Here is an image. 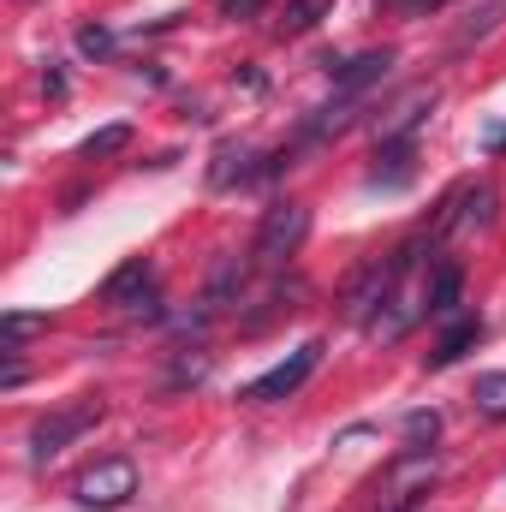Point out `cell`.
<instances>
[{"label": "cell", "instance_id": "cell-27", "mask_svg": "<svg viewBox=\"0 0 506 512\" xmlns=\"http://www.w3.org/2000/svg\"><path fill=\"white\" fill-rule=\"evenodd\" d=\"M24 382V364H18V358H6V370H0V387H6V393H12V387Z\"/></svg>", "mask_w": 506, "mask_h": 512}, {"label": "cell", "instance_id": "cell-11", "mask_svg": "<svg viewBox=\"0 0 506 512\" xmlns=\"http://www.w3.org/2000/svg\"><path fill=\"white\" fill-rule=\"evenodd\" d=\"M477 340H483V322H477V316H453V322H447V334L429 346V358H423V364H429V370H453Z\"/></svg>", "mask_w": 506, "mask_h": 512}, {"label": "cell", "instance_id": "cell-4", "mask_svg": "<svg viewBox=\"0 0 506 512\" xmlns=\"http://www.w3.org/2000/svg\"><path fill=\"white\" fill-rule=\"evenodd\" d=\"M102 304H114V310H137V316H161V298H155V268H149V256H126L108 280H102Z\"/></svg>", "mask_w": 506, "mask_h": 512}, {"label": "cell", "instance_id": "cell-20", "mask_svg": "<svg viewBox=\"0 0 506 512\" xmlns=\"http://www.w3.org/2000/svg\"><path fill=\"white\" fill-rule=\"evenodd\" d=\"M477 411L489 417V423H506V370H489V376H477Z\"/></svg>", "mask_w": 506, "mask_h": 512}, {"label": "cell", "instance_id": "cell-14", "mask_svg": "<svg viewBox=\"0 0 506 512\" xmlns=\"http://www.w3.org/2000/svg\"><path fill=\"white\" fill-rule=\"evenodd\" d=\"M245 274H251V262H239V256H227V262H221V268L209 274V292H203V310H209V316H221V310H227V304H233V298L245 292Z\"/></svg>", "mask_w": 506, "mask_h": 512}, {"label": "cell", "instance_id": "cell-25", "mask_svg": "<svg viewBox=\"0 0 506 512\" xmlns=\"http://www.w3.org/2000/svg\"><path fill=\"white\" fill-rule=\"evenodd\" d=\"M435 6H447V0H399V12H405V18H429Z\"/></svg>", "mask_w": 506, "mask_h": 512}, {"label": "cell", "instance_id": "cell-24", "mask_svg": "<svg viewBox=\"0 0 506 512\" xmlns=\"http://www.w3.org/2000/svg\"><path fill=\"white\" fill-rule=\"evenodd\" d=\"M215 6H221V18H256L268 0H215Z\"/></svg>", "mask_w": 506, "mask_h": 512}, {"label": "cell", "instance_id": "cell-22", "mask_svg": "<svg viewBox=\"0 0 506 512\" xmlns=\"http://www.w3.org/2000/svg\"><path fill=\"white\" fill-rule=\"evenodd\" d=\"M435 435H441V411H435V405L405 417V447H411V453H429V447H435Z\"/></svg>", "mask_w": 506, "mask_h": 512}, {"label": "cell", "instance_id": "cell-12", "mask_svg": "<svg viewBox=\"0 0 506 512\" xmlns=\"http://www.w3.org/2000/svg\"><path fill=\"white\" fill-rule=\"evenodd\" d=\"M370 179H376V185H387V191L411 185V179H417V143H411V137L381 143V149H376V173H370Z\"/></svg>", "mask_w": 506, "mask_h": 512}, {"label": "cell", "instance_id": "cell-17", "mask_svg": "<svg viewBox=\"0 0 506 512\" xmlns=\"http://www.w3.org/2000/svg\"><path fill=\"white\" fill-rule=\"evenodd\" d=\"M506 18V0H483V6H471V18L453 30V48H471V42H483L495 24Z\"/></svg>", "mask_w": 506, "mask_h": 512}, {"label": "cell", "instance_id": "cell-13", "mask_svg": "<svg viewBox=\"0 0 506 512\" xmlns=\"http://www.w3.org/2000/svg\"><path fill=\"white\" fill-rule=\"evenodd\" d=\"M256 155L245 149V143H221L215 149V167H209V185L215 191H233V185H245V179H256L262 167H251Z\"/></svg>", "mask_w": 506, "mask_h": 512}, {"label": "cell", "instance_id": "cell-8", "mask_svg": "<svg viewBox=\"0 0 506 512\" xmlns=\"http://www.w3.org/2000/svg\"><path fill=\"white\" fill-rule=\"evenodd\" d=\"M393 48H370V54H358V60H346V66H334V102H358L370 84H381L387 72H393Z\"/></svg>", "mask_w": 506, "mask_h": 512}, {"label": "cell", "instance_id": "cell-10", "mask_svg": "<svg viewBox=\"0 0 506 512\" xmlns=\"http://www.w3.org/2000/svg\"><path fill=\"white\" fill-rule=\"evenodd\" d=\"M459 298H465V268L459 262H441L435 274H429V286H423V316H435V322H453L459 316Z\"/></svg>", "mask_w": 506, "mask_h": 512}, {"label": "cell", "instance_id": "cell-2", "mask_svg": "<svg viewBox=\"0 0 506 512\" xmlns=\"http://www.w3.org/2000/svg\"><path fill=\"white\" fill-rule=\"evenodd\" d=\"M72 495H78V507L90 512H120L137 495V465H131L126 453L120 459H96L78 483H72Z\"/></svg>", "mask_w": 506, "mask_h": 512}, {"label": "cell", "instance_id": "cell-15", "mask_svg": "<svg viewBox=\"0 0 506 512\" xmlns=\"http://www.w3.org/2000/svg\"><path fill=\"white\" fill-rule=\"evenodd\" d=\"M328 12H334V0H286V12L274 18V36H280V42H286V36H304V30H316Z\"/></svg>", "mask_w": 506, "mask_h": 512}, {"label": "cell", "instance_id": "cell-26", "mask_svg": "<svg viewBox=\"0 0 506 512\" xmlns=\"http://www.w3.org/2000/svg\"><path fill=\"white\" fill-rule=\"evenodd\" d=\"M42 90L60 102V96H66V72H54V66H48V72H42Z\"/></svg>", "mask_w": 506, "mask_h": 512}, {"label": "cell", "instance_id": "cell-9", "mask_svg": "<svg viewBox=\"0 0 506 512\" xmlns=\"http://www.w3.org/2000/svg\"><path fill=\"white\" fill-rule=\"evenodd\" d=\"M435 96H441L435 84H417V90H405V96H399V102H393V108L376 120V137H381V143H393V137H411V131L429 120Z\"/></svg>", "mask_w": 506, "mask_h": 512}, {"label": "cell", "instance_id": "cell-28", "mask_svg": "<svg viewBox=\"0 0 506 512\" xmlns=\"http://www.w3.org/2000/svg\"><path fill=\"white\" fill-rule=\"evenodd\" d=\"M483 149H489V155H501V149H506V126H489V131H483Z\"/></svg>", "mask_w": 506, "mask_h": 512}, {"label": "cell", "instance_id": "cell-1", "mask_svg": "<svg viewBox=\"0 0 506 512\" xmlns=\"http://www.w3.org/2000/svg\"><path fill=\"white\" fill-rule=\"evenodd\" d=\"M310 239V209L304 203H274L268 215H262V227H256L251 239V262L262 268H280L286 256H298V245Z\"/></svg>", "mask_w": 506, "mask_h": 512}, {"label": "cell", "instance_id": "cell-6", "mask_svg": "<svg viewBox=\"0 0 506 512\" xmlns=\"http://www.w3.org/2000/svg\"><path fill=\"white\" fill-rule=\"evenodd\" d=\"M429 483H435V453H399V465L387 471V483H381V501L393 512H405L411 501H423L429 495Z\"/></svg>", "mask_w": 506, "mask_h": 512}, {"label": "cell", "instance_id": "cell-16", "mask_svg": "<svg viewBox=\"0 0 506 512\" xmlns=\"http://www.w3.org/2000/svg\"><path fill=\"white\" fill-rule=\"evenodd\" d=\"M42 328H48V316H36V310H6V316H0V352L18 358V346H24L30 334H42Z\"/></svg>", "mask_w": 506, "mask_h": 512}, {"label": "cell", "instance_id": "cell-3", "mask_svg": "<svg viewBox=\"0 0 506 512\" xmlns=\"http://www.w3.org/2000/svg\"><path fill=\"white\" fill-rule=\"evenodd\" d=\"M102 399H78V405H66V411H54V417H42L36 429H30V459L42 465V459H54V453H66L84 429H96L102 423Z\"/></svg>", "mask_w": 506, "mask_h": 512}, {"label": "cell", "instance_id": "cell-18", "mask_svg": "<svg viewBox=\"0 0 506 512\" xmlns=\"http://www.w3.org/2000/svg\"><path fill=\"white\" fill-rule=\"evenodd\" d=\"M495 185L489 179H465V215H459V227H489L495 221Z\"/></svg>", "mask_w": 506, "mask_h": 512}, {"label": "cell", "instance_id": "cell-7", "mask_svg": "<svg viewBox=\"0 0 506 512\" xmlns=\"http://www.w3.org/2000/svg\"><path fill=\"white\" fill-rule=\"evenodd\" d=\"M393 286H399V280L387 274V262H364V268L346 280V292H340V316H346V322H364L376 304L393 298Z\"/></svg>", "mask_w": 506, "mask_h": 512}, {"label": "cell", "instance_id": "cell-19", "mask_svg": "<svg viewBox=\"0 0 506 512\" xmlns=\"http://www.w3.org/2000/svg\"><path fill=\"white\" fill-rule=\"evenodd\" d=\"M120 149H131V126H126V120H114V126L90 131L78 155H84V161H108V155H120Z\"/></svg>", "mask_w": 506, "mask_h": 512}, {"label": "cell", "instance_id": "cell-21", "mask_svg": "<svg viewBox=\"0 0 506 512\" xmlns=\"http://www.w3.org/2000/svg\"><path fill=\"white\" fill-rule=\"evenodd\" d=\"M209 376V352L203 346H185L179 358H173V370H167V387H197Z\"/></svg>", "mask_w": 506, "mask_h": 512}, {"label": "cell", "instance_id": "cell-5", "mask_svg": "<svg viewBox=\"0 0 506 512\" xmlns=\"http://www.w3.org/2000/svg\"><path fill=\"white\" fill-rule=\"evenodd\" d=\"M316 364H322V340H304L286 364H274L268 376H256L251 387H239V399H251V405H274V399H292L298 387L316 376Z\"/></svg>", "mask_w": 506, "mask_h": 512}, {"label": "cell", "instance_id": "cell-23", "mask_svg": "<svg viewBox=\"0 0 506 512\" xmlns=\"http://www.w3.org/2000/svg\"><path fill=\"white\" fill-rule=\"evenodd\" d=\"M78 54H84V60H108V54H114V36H108L102 24H84V30H78Z\"/></svg>", "mask_w": 506, "mask_h": 512}]
</instances>
